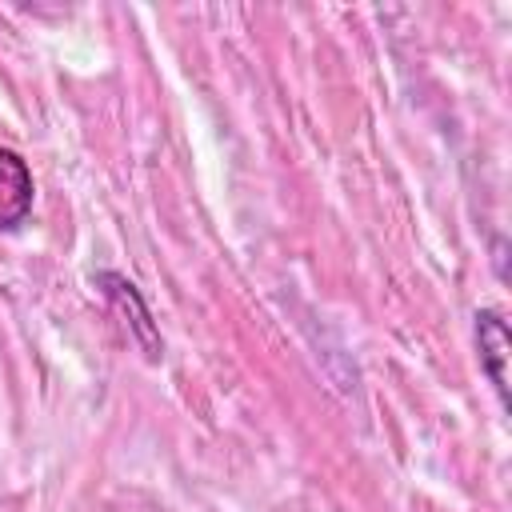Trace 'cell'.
Instances as JSON below:
<instances>
[{"mask_svg":"<svg viewBox=\"0 0 512 512\" xmlns=\"http://www.w3.org/2000/svg\"><path fill=\"white\" fill-rule=\"evenodd\" d=\"M476 348H480V368L492 380L500 404L508 408V356H512V340H508V320L496 308H480L476 312Z\"/></svg>","mask_w":512,"mask_h":512,"instance_id":"7a4b0ae2","label":"cell"},{"mask_svg":"<svg viewBox=\"0 0 512 512\" xmlns=\"http://www.w3.org/2000/svg\"><path fill=\"white\" fill-rule=\"evenodd\" d=\"M96 284H100V288H104V296H108V300L128 316V320H124V324H128V336L144 348V356H148V360H156L164 344H160V332H156L152 312H148L144 296L136 292V284H132V280H124L120 272H100V276H96Z\"/></svg>","mask_w":512,"mask_h":512,"instance_id":"6da1fadb","label":"cell"},{"mask_svg":"<svg viewBox=\"0 0 512 512\" xmlns=\"http://www.w3.org/2000/svg\"><path fill=\"white\" fill-rule=\"evenodd\" d=\"M32 196V168L24 164L20 152L0 148V232H12L32 216Z\"/></svg>","mask_w":512,"mask_h":512,"instance_id":"3957f363","label":"cell"}]
</instances>
